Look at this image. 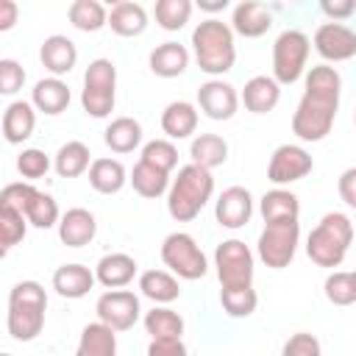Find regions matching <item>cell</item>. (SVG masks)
<instances>
[{"instance_id": "cell-1", "label": "cell", "mask_w": 356, "mask_h": 356, "mask_svg": "<svg viewBox=\"0 0 356 356\" xmlns=\"http://www.w3.org/2000/svg\"><path fill=\"white\" fill-rule=\"evenodd\" d=\"M339 92L342 78L334 67L317 64L306 72V89L292 114V134L300 142H320L331 134L339 108Z\"/></svg>"}, {"instance_id": "cell-2", "label": "cell", "mask_w": 356, "mask_h": 356, "mask_svg": "<svg viewBox=\"0 0 356 356\" xmlns=\"http://www.w3.org/2000/svg\"><path fill=\"white\" fill-rule=\"evenodd\" d=\"M211 192H214V178L209 170L197 167V164H186L178 170V175L172 178L170 184V192H167V211L172 220L178 222H189L195 220L203 206L211 200Z\"/></svg>"}, {"instance_id": "cell-3", "label": "cell", "mask_w": 356, "mask_h": 356, "mask_svg": "<svg viewBox=\"0 0 356 356\" xmlns=\"http://www.w3.org/2000/svg\"><path fill=\"white\" fill-rule=\"evenodd\" d=\"M353 242V222L342 211H328L323 220L312 228L306 239V253L317 267H339L348 256V248Z\"/></svg>"}, {"instance_id": "cell-4", "label": "cell", "mask_w": 356, "mask_h": 356, "mask_svg": "<svg viewBox=\"0 0 356 356\" xmlns=\"http://www.w3.org/2000/svg\"><path fill=\"white\" fill-rule=\"evenodd\" d=\"M44 309H47V295L42 284L36 281H19L8 292V334L17 342H31L42 334L44 328Z\"/></svg>"}, {"instance_id": "cell-5", "label": "cell", "mask_w": 356, "mask_h": 356, "mask_svg": "<svg viewBox=\"0 0 356 356\" xmlns=\"http://www.w3.org/2000/svg\"><path fill=\"white\" fill-rule=\"evenodd\" d=\"M192 50L195 61L206 75H222L234 67L236 61V47H234V31L231 25L220 19H203L192 31Z\"/></svg>"}, {"instance_id": "cell-6", "label": "cell", "mask_w": 356, "mask_h": 356, "mask_svg": "<svg viewBox=\"0 0 356 356\" xmlns=\"http://www.w3.org/2000/svg\"><path fill=\"white\" fill-rule=\"evenodd\" d=\"M114 100H117V67L108 58H95L83 72L81 106L89 117L103 120L114 111Z\"/></svg>"}, {"instance_id": "cell-7", "label": "cell", "mask_w": 356, "mask_h": 356, "mask_svg": "<svg viewBox=\"0 0 356 356\" xmlns=\"http://www.w3.org/2000/svg\"><path fill=\"white\" fill-rule=\"evenodd\" d=\"M300 242V222L284 220V222H264V231L259 234L256 253L270 270H284L295 259Z\"/></svg>"}, {"instance_id": "cell-8", "label": "cell", "mask_w": 356, "mask_h": 356, "mask_svg": "<svg viewBox=\"0 0 356 356\" xmlns=\"http://www.w3.org/2000/svg\"><path fill=\"white\" fill-rule=\"evenodd\" d=\"M161 261L184 281H197L206 275L209 261L200 250V245L195 242L192 234L186 231H175L161 242Z\"/></svg>"}, {"instance_id": "cell-9", "label": "cell", "mask_w": 356, "mask_h": 356, "mask_svg": "<svg viewBox=\"0 0 356 356\" xmlns=\"http://www.w3.org/2000/svg\"><path fill=\"white\" fill-rule=\"evenodd\" d=\"M214 267L222 289L253 286V253L242 239H225L214 250Z\"/></svg>"}, {"instance_id": "cell-10", "label": "cell", "mask_w": 356, "mask_h": 356, "mask_svg": "<svg viewBox=\"0 0 356 356\" xmlns=\"http://www.w3.org/2000/svg\"><path fill=\"white\" fill-rule=\"evenodd\" d=\"M309 36L303 31H284L273 44V78L278 83H295L309 58Z\"/></svg>"}, {"instance_id": "cell-11", "label": "cell", "mask_w": 356, "mask_h": 356, "mask_svg": "<svg viewBox=\"0 0 356 356\" xmlns=\"http://www.w3.org/2000/svg\"><path fill=\"white\" fill-rule=\"evenodd\" d=\"M95 312H97V320L106 323L108 328L114 331H128L136 325L139 320V298L128 289H111V292H103L95 303Z\"/></svg>"}, {"instance_id": "cell-12", "label": "cell", "mask_w": 356, "mask_h": 356, "mask_svg": "<svg viewBox=\"0 0 356 356\" xmlns=\"http://www.w3.org/2000/svg\"><path fill=\"white\" fill-rule=\"evenodd\" d=\"M312 167H314V161H312L309 150H303L300 145H281L270 156L267 178L275 186H284V184H295V181L306 178L312 172Z\"/></svg>"}, {"instance_id": "cell-13", "label": "cell", "mask_w": 356, "mask_h": 356, "mask_svg": "<svg viewBox=\"0 0 356 356\" xmlns=\"http://www.w3.org/2000/svg\"><path fill=\"white\" fill-rule=\"evenodd\" d=\"M314 50L325 61H348L356 56V31L342 22H323L314 31Z\"/></svg>"}, {"instance_id": "cell-14", "label": "cell", "mask_w": 356, "mask_h": 356, "mask_svg": "<svg viewBox=\"0 0 356 356\" xmlns=\"http://www.w3.org/2000/svg\"><path fill=\"white\" fill-rule=\"evenodd\" d=\"M197 106L209 120H231L239 106V95L231 83L211 78L197 89Z\"/></svg>"}, {"instance_id": "cell-15", "label": "cell", "mask_w": 356, "mask_h": 356, "mask_svg": "<svg viewBox=\"0 0 356 356\" xmlns=\"http://www.w3.org/2000/svg\"><path fill=\"white\" fill-rule=\"evenodd\" d=\"M253 214V197L245 186H228L214 203V217L222 228H242Z\"/></svg>"}, {"instance_id": "cell-16", "label": "cell", "mask_w": 356, "mask_h": 356, "mask_svg": "<svg viewBox=\"0 0 356 356\" xmlns=\"http://www.w3.org/2000/svg\"><path fill=\"white\" fill-rule=\"evenodd\" d=\"M97 234V220L89 209H67L58 220V239L67 245V248H83L95 239Z\"/></svg>"}, {"instance_id": "cell-17", "label": "cell", "mask_w": 356, "mask_h": 356, "mask_svg": "<svg viewBox=\"0 0 356 356\" xmlns=\"http://www.w3.org/2000/svg\"><path fill=\"white\" fill-rule=\"evenodd\" d=\"M273 28V14L264 3L256 0H245L239 6H234V17H231V31H236L245 39H259Z\"/></svg>"}, {"instance_id": "cell-18", "label": "cell", "mask_w": 356, "mask_h": 356, "mask_svg": "<svg viewBox=\"0 0 356 356\" xmlns=\"http://www.w3.org/2000/svg\"><path fill=\"white\" fill-rule=\"evenodd\" d=\"M39 58L44 64L47 72H53V78H61L67 75L75 61H78V50H75V42L61 36V33H53L42 42V50H39Z\"/></svg>"}, {"instance_id": "cell-19", "label": "cell", "mask_w": 356, "mask_h": 356, "mask_svg": "<svg viewBox=\"0 0 356 356\" xmlns=\"http://www.w3.org/2000/svg\"><path fill=\"white\" fill-rule=\"evenodd\" d=\"M281 100V83L273 75H253L242 89V103L250 114H267Z\"/></svg>"}, {"instance_id": "cell-20", "label": "cell", "mask_w": 356, "mask_h": 356, "mask_svg": "<svg viewBox=\"0 0 356 356\" xmlns=\"http://www.w3.org/2000/svg\"><path fill=\"white\" fill-rule=\"evenodd\" d=\"M134 275H136V261L128 253H106L95 267V278L108 289L128 286L134 281Z\"/></svg>"}, {"instance_id": "cell-21", "label": "cell", "mask_w": 356, "mask_h": 356, "mask_svg": "<svg viewBox=\"0 0 356 356\" xmlns=\"http://www.w3.org/2000/svg\"><path fill=\"white\" fill-rule=\"evenodd\" d=\"M147 64H150V72L159 78H178L189 67V50L178 42H164L156 50H150Z\"/></svg>"}, {"instance_id": "cell-22", "label": "cell", "mask_w": 356, "mask_h": 356, "mask_svg": "<svg viewBox=\"0 0 356 356\" xmlns=\"http://www.w3.org/2000/svg\"><path fill=\"white\" fill-rule=\"evenodd\" d=\"M36 128V111H33V103H25V100H14L8 103L6 114H3V136L8 145H19L25 139H31Z\"/></svg>"}, {"instance_id": "cell-23", "label": "cell", "mask_w": 356, "mask_h": 356, "mask_svg": "<svg viewBox=\"0 0 356 356\" xmlns=\"http://www.w3.org/2000/svg\"><path fill=\"white\" fill-rule=\"evenodd\" d=\"M95 273L83 264H61L56 273H53V289L61 295V298H70V300H78L83 298L92 286H95Z\"/></svg>"}, {"instance_id": "cell-24", "label": "cell", "mask_w": 356, "mask_h": 356, "mask_svg": "<svg viewBox=\"0 0 356 356\" xmlns=\"http://www.w3.org/2000/svg\"><path fill=\"white\" fill-rule=\"evenodd\" d=\"M31 103L36 111L56 117L70 106V86L61 78H42L31 92Z\"/></svg>"}, {"instance_id": "cell-25", "label": "cell", "mask_w": 356, "mask_h": 356, "mask_svg": "<svg viewBox=\"0 0 356 356\" xmlns=\"http://www.w3.org/2000/svg\"><path fill=\"white\" fill-rule=\"evenodd\" d=\"M197 128V108L186 100H172L161 111V131L170 139H186Z\"/></svg>"}, {"instance_id": "cell-26", "label": "cell", "mask_w": 356, "mask_h": 356, "mask_svg": "<svg viewBox=\"0 0 356 356\" xmlns=\"http://www.w3.org/2000/svg\"><path fill=\"white\" fill-rule=\"evenodd\" d=\"M75 356H117V331L106 323H89L81 331Z\"/></svg>"}, {"instance_id": "cell-27", "label": "cell", "mask_w": 356, "mask_h": 356, "mask_svg": "<svg viewBox=\"0 0 356 356\" xmlns=\"http://www.w3.org/2000/svg\"><path fill=\"white\" fill-rule=\"evenodd\" d=\"M259 211H261L264 222H284V220H298L300 203H298V195L295 192L275 186V189H270V192L261 195Z\"/></svg>"}, {"instance_id": "cell-28", "label": "cell", "mask_w": 356, "mask_h": 356, "mask_svg": "<svg viewBox=\"0 0 356 356\" xmlns=\"http://www.w3.org/2000/svg\"><path fill=\"white\" fill-rule=\"evenodd\" d=\"M108 25L117 36H139L147 28V14L139 3L131 0H120L111 6L108 11Z\"/></svg>"}, {"instance_id": "cell-29", "label": "cell", "mask_w": 356, "mask_h": 356, "mask_svg": "<svg viewBox=\"0 0 356 356\" xmlns=\"http://www.w3.org/2000/svg\"><path fill=\"white\" fill-rule=\"evenodd\" d=\"M125 181H128L125 167L117 159H95L89 167V184L100 195H117L125 186Z\"/></svg>"}, {"instance_id": "cell-30", "label": "cell", "mask_w": 356, "mask_h": 356, "mask_svg": "<svg viewBox=\"0 0 356 356\" xmlns=\"http://www.w3.org/2000/svg\"><path fill=\"white\" fill-rule=\"evenodd\" d=\"M189 156H192V164L203 167V170H214L220 164H225L228 159V142L217 134H200L192 139V147H189Z\"/></svg>"}, {"instance_id": "cell-31", "label": "cell", "mask_w": 356, "mask_h": 356, "mask_svg": "<svg viewBox=\"0 0 356 356\" xmlns=\"http://www.w3.org/2000/svg\"><path fill=\"white\" fill-rule=\"evenodd\" d=\"M139 289L153 303H172L181 295L178 278L172 273H164V270H145L139 275Z\"/></svg>"}, {"instance_id": "cell-32", "label": "cell", "mask_w": 356, "mask_h": 356, "mask_svg": "<svg viewBox=\"0 0 356 356\" xmlns=\"http://www.w3.org/2000/svg\"><path fill=\"white\" fill-rule=\"evenodd\" d=\"M103 142L114 153H131L142 142V125L134 117H117V120L108 122V128L103 134Z\"/></svg>"}, {"instance_id": "cell-33", "label": "cell", "mask_w": 356, "mask_h": 356, "mask_svg": "<svg viewBox=\"0 0 356 356\" xmlns=\"http://www.w3.org/2000/svg\"><path fill=\"white\" fill-rule=\"evenodd\" d=\"M131 186L136 195L142 197H161L164 192H170V172L156 170L145 161H136V167L131 170Z\"/></svg>"}, {"instance_id": "cell-34", "label": "cell", "mask_w": 356, "mask_h": 356, "mask_svg": "<svg viewBox=\"0 0 356 356\" xmlns=\"http://www.w3.org/2000/svg\"><path fill=\"white\" fill-rule=\"evenodd\" d=\"M145 331L150 334V339H181L184 317L167 306H153L145 314Z\"/></svg>"}, {"instance_id": "cell-35", "label": "cell", "mask_w": 356, "mask_h": 356, "mask_svg": "<svg viewBox=\"0 0 356 356\" xmlns=\"http://www.w3.org/2000/svg\"><path fill=\"white\" fill-rule=\"evenodd\" d=\"M89 147L83 145V142H78V139H72V142H67V145H61L58 147V153H56V172L61 175V178H78V175H83L89 167H92V161H89Z\"/></svg>"}, {"instance_id": "cell-36", "label": "cell", "mask_w": 356, "mask_h": 356, "mask_svg": "<svg viewBox=\"0 0 356 356\" xmlns=\"http://www.w3.org/2000/svg\"><path fill=\"white\" fill-rule=\"evenodd\" d=\"M67 17H70V22H72L78 31H83V33H95V31H100L103 25H108V11H106V6L97 3V0H75V3L67 8Z\"/></svg>"}, {"instance_id": "cell-37", "label": "cell", "mask_w": 356, "mask_h": 356, "mask_svg": "<svg viewBox=\"0 0 356 356\" xmlns=\"http://www.w3.org/2000/svg\"><path fill=\"white\" fill-rule=\"evenodd\" d=\"M220 303L228 317H250L259 306V295L253 286H234V289H220Z\"/></svg>"}, {"instance_id": "cell-38", "label": "cell", "mask_w": 356, "mask_h": 356, "mask_svg": "<svg viewBox=\"0 0 356 356\" xmlns=\"http://www.w3.org/2000/svg\"><path fill=\"white\" fill-rule=\"evenodd\" d=\"M25 220L33 225V228H53L58 225V206L56 200L47 195V192H33V197L28 200V209H25Z\"/></svg>"}, {"instance_id": "cell-39", "label": "cell", "mask_w": 356, "mask_h": 356, "mask_svg": "<svg viewBox=\"0 0 356 356\" xmlns=\"http://www.w3.org/2000/svg\"><path fill=\"white\" fill-rule=\"evenodd\" d=\"M192 3L189 0H159L156 3V22L164 31H181L189 22Z\"/></svg>"}, {"instance_id": "cell-40", "label": "cell", "mask_w": 356, "mask_h": 356, "mask_svg": "<svg viewBox=\"0 0 356 356\" xmlns=\"http://www.w3.org/2000/svg\"><path fill=\"white\" fill-rule=\"evenodd\" d=\"M139 161H145V164H150V167H156V170L170 172V170L178 164V150H175V145H172L170 139H153V142H147V145L142 147Z\"/></svg>"}, {"instance_id": "cell-41", "label": "cell", "mask_w": 356, "mask_h": 356, "mask_svg": "<svg viewBox=\"0 0 356 356\" xmlns=\"http://www.w3.org/2000/svg\"><path fill=\"white\" fill-rule=\"evenodd\" d=\"M28 231V220L25 214L14 211V209H0V242H3V253H8L17 242L25 239Z\"/></svg>"}, {"instance_id": "cell-42", "label": "cell", "mask_w": 356, "mask_h": 356, "mask_svg": "<svg viewBox=\"0 0 356 356\" xmlns=\"http://www.w3.org/2000/svg\"><path fill=\"white\" fill-rule=\"evenodd\" d=\"M325 298L334 306H350L356 300V286H353V275L350 273H339L334 270L325 278Z\"/></svg>"}, {"instance_id": "cell-43", "label": "cell", "mask_w": 356, "mask_h": 356, "mask_svg": "<svg viewBox=\"0 0 356 356\" xmlns=\"http://www.w3.org/2000/svg\"><path fill=\"white\" fill-rule=\"evenodd\" d=\"M17 170H19L22 178L33 181V178H42V175L50 170V159L44 156V150L28 147V150H22V153L17 156Z\"/></svg>"}, {"instance_id": "cell-44", "label": "cell", "mask_w": 356, "mask_h": 356, "mask_svg": "<svg viewBox=\"0 0 356 356\" xmlns=\"http://www.w3.org/2000/svg\"><path fill=\"white\" fill-rule=\"evenodd\" d=\"M36 186H31L28 181H17V184H6L0 192V209H14L19 214H25L28 200L33 197Z\"/></svg>"}, {"instance_id": "cell-45", "label": "cell", "mask_w": 356, "mask_h": 356, "mask_svg": "<svg viewBox=\"0 0 356 356\" xmlns=\"http://www.w3.org/2000/svg\"><path fill=\"white\" fill-rule=\"evenodd\" d=\"M281 356H323V348H320V339L309 331H298L292 334L284 348H281Z\"/></svg>"}, {"instance_id": "cell-46", "label": "cell", "mask_w": 356, "mask_h": 356, "mask_svg": "<svg viewBox=\"0 0 356 356\" xmlns=\"http://www.w3.org/2000/svg\"><path fill=\"white\" fill-rule=\"evenodd\" d=\"M25 83V70L14 58H0V92L14 95Z\"/></svg>"}, {"instance_id": "cell-47", "label": "cell", "mask_w": 356, "mask_h": 356, "mask_svg": "<svg viewBox=\"0 0 356 356\" xmlns=\"http://www.w3.org/2000/svg\"><path fill=\"white\" fill-rule=\"evenodd\" d=\"M147 356H189L184 339H150Z\"/></svg>"}, {"instance_id": "cell-48", "label": "cell", "mask_w": 356, "mask_h": 356, "mask_svg": "<svg viewBox=\"0 0 356 356\" xmlns=\"http://www.w3.org/2000/svg\"><path fill=\"white\" fill-rule=\"evenodd\" d=\"M320 8L331 22H339V19H348L356 11V3L353 0H323Z\"/></svg>"}, {"instance_id": "cell-49", "label": "cell", "mask_w": 356, "mask_h": 356, "mask_svg": "<svg viewBox=\"0 0 356 356\" xmlns=\"http://www.w3.org/2000/svg\"><path fill=\"white\" fill-rule=\"evenodd\" d=\"M337 189H339V197H342L350 209H356V167H348V170L339 175Z\"/></svg>"}, {"instance_id": "cell-50", "label": "cell", "mask_w": 356, "mask_h": 356, "mask_svg": "<svg viewBox=\"0 0 356 356\" xmlns=\"http://www.w3.org/2000/svg\"><path fill=\"white\" fill-rule=\"evenodd\" d=\"M17 14H19V8H17V3H14V0H0V31L14 28Z\"/></svg>"}, {"instance_id": "cell-51", "label": "cell", "mask_w": 356, "mask_h": 356, "mask_svg": "<svg viewBox=\"0 0 356 356\" xmlns=\"http://www.w3.org/2000/svg\"><path fill=\"white\" fill-rule=\"evenodd\" d=\"M197 6H200L203 11H222V8L228 6V0H211V3H209V0H200Z\"/></svg>"}, {"instance_id": "cell-52", "label": "cell", "mask_w": 356, "mask_h": 356, "mask_svg": "<svg viewBox=\"0 0 356 356\" xmlns=\"http://www.w3.org/2000/svg\"><path fill=\"white\" fill-rule=\"evenodd\" d=\"M350 275H353V286H356V270H353V273H350Z\"/></svg>"}, {"instance_id": "cell-53", "label": "cell", "mask_w": 356, "mask_h": 356, "mask_svg": "<svg viewBox=\"0 0 356 356\" xmlns=\"http://www.w3.org/2000/svg\"><path fill=\"white\" fill-rule=\"evenodd\" d=\"M0 356H11V353H0Z\"/></svg>"}, {"instance_id": "cell-54", "label": "cell", "mask_w": 356, "mask_h": 356, "mask_svg": "<svg viewBox=\"0 0 356 356\" xmlns=\"http://www.w3.org/2000/svg\"><path fill=\"white\" fill-rule=\"evenodd\" d=\"M353 122H356V114H353Z\"/></svg>"}]
</instances>
